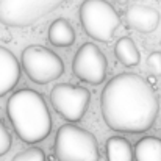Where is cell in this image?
Returning <instances> with one entry per match:
<instances>
[{"mask_svg": "<svg viewBox=\"0 0 161 161\" xmlns=\"http://www.w3.org/2000/svg\"><path fill=\"white\" fill-rule=\"evenodd\" d=\"M114 55L119 59V63L124 64L125 67H135L139 64V59H141V53H139L135 41L128 36L117 39V42L114 46Z\"/></svg>", "mask_w": 161, "mask_h": 161, "instance_id": "13", "label": "cell"}, {"mask_svg": "<svg viewBox=\"0 0 161 161\" xmlns=\"http://www.w3.org/2000/svg\"><path fill=\"white\" fill-rule=\"evenodd\" d=\"M53 147L58 161H99L100 157L96 136L75 124L58 128Z\"/></svg>", "mask_w": 161, "mask_h": 161, "instance_id": "3", "label": "cell"}, {"mask_svg": "<svg viewBox=\"0 0 161 161\" xmlns=\"http://www.w3.org/2000/svg\"><path fill=\"white\" fill-rule=\"evenodd\" d=\"M107 56L92 42H85L72 59L74 74L85 83L100 85L107 77Z\"/></svg>", "mask_w": 161, "mask_h": 161, "instance_id": "8", "label": "cell"}, {"mask_svg": "<svg viewBox=\"0 0 161 161\" xmlns=\"http://www.w3.org/2000/svg\"><path fill=\"white\" fill-rule=\"evenodd\" d=\"M22 67L28 78L38 85H47L59 78L64 72L63 59L44 46H28L22 50Z\"/></svg>", "mask_w": 161, "mask_h": 161, "instance_id": "6", "label": "cell"}, {"mask_svg": "<svg viewBox=\"0 0 161 161\" xmlns=\"http://www.w3.org/2000/svg\"><path fill=\"white\" fill-rule=\"evenodd\" d=\"M136 161H161V139L155 136H144L135 144Z\"/></svg>", "mask_w": 161, "mask_h": 161, "instance_id": "14", "label": "cell"}, {"mask_svg": "<svg viewBox=\"0 0 161 161\" xmlns=\"http://www.w3.org/2000/svg\"><path fill=\"white\" fill-rule=\"evenodd\" d=\"M9 122L19 139L27 144L44 141L52 130V117L46 100L35 89H19L6 103Z\"/></svg>", "mask_w": 161, "mask_h": 161, "instance_id": "2", "label": "cell"}, {"mask_svg": "<svg viewBox=\"0 0 161 161\" xmlns=\"http://www.w3.org/2000/svg\"><path fill=\"white\" fill-rule=\"evenodd\" d=\"M49 41L55 47H70L75 42V30L69 20L59 17L49 27Z\"/></svg>", "mask_w": 161, "mask_h": 161, "instance_id": "11", "label": "cell"}, {"mask_svg": "<svg viewBox=\"0 0 161 161\" xmlns=\"http://www.w3.org/2000/svg\"><path fill=\"white\" fill-rule=\"evenodd\" d=\"M127 24L141 33H152L160 24V13L147 5H131L125 11Z\"/></svg>", "mask_w": 161, "mask_h": 161, "instance_id": "9", "label": "cell"}, {"mask_svg": "<svg viewBox=\"0 0 161 161\" xmlns=\"http://www.w3.org/2000/svg\"><path fill=\"white\" fill-rule=\"evenodd\" d=\"M116 2H117V3H119V5H125V3H127V2H128V0H116Z\"/></svg>", "mask_w": 161, "mask_h": 161, "instance_id": "18", "label": "cell"}, {"mask_svg": "<svg viewBox=\"0 0 161 161\" xmlns=\"http://www.w3.org/2000/svg\"><path fill=\"white\" fill-rule=\"evenodd\" d=\"M11 161H46V153L39 147H28L14 155Z\"/></svg>", "mask_w": 161, "mask_h": 161, "instance_id": "15", "label": "cell"}, {"mask_svg": "<svg viewBox=\"0 0 161 161\" xmlns=\"http://www.w3.org/2000/svg\"><path fill=\"white\" fill-rule=\"evenodd\" d=\"M11 144H13L11 135H9L8 128L5 127V124L0 119V157L8 153V150L11 149Z\"/></svg>", "mask_w": 161, "mask_h": 161, "instance_id": "16", "label": "cell"}, {"mask_svg": "<svg viewBox=\"0 0 161 161\" xmlns=\"http://www.w3.org/2000/svg\"><path fill=\"white\" fill-rule=\"evenodd\" d=\"M78 14L85 33L99 42H109L120 25L119 13L107 0H85Z\"/></svg>", "mask_w": 161, "mask_h": 161, "instance_id": "4", "label": "cell"}, {"mask_svg": "<svg viewBox=\"0 0 161 161\" xmlns=\"http://www.w3.org/2000/svg\"><path fill=\"white\" fill-rule=\"evenodd\" d=\"M50 102L63 119L67 122H78L89 107L91 94L83 86L59 83L50 91Z\"/></svg>", "mask_w": 161, "mask_h": 161, "instance_id": "7", "label": "cell"}, {"mask_svg": "<svg viewBox=\"0 0 161 161\" xmlns=\"http://www.w3.org/2000/svg\"><path fill=\"white\" fill-rule=\"evenodd\" d=\"M102 117L119 133H144L153 127L160 102L149 80L136 74L113 77L100 94Z\"/></svg>", "mask_w": 161, "mask_h": 161, "instance_id": "1", "label": "cell"}, {"mask_svg": "<svg viewBox=\"0 0 161 161\" xmlns=\"http://www.w3.org/2000/svg\"><path fill=\"white\" fill-rule=\"evenodd\" d=\"M20 78V64L9 49L0 46V97L14 89Z\"/></svg>", "mask_w": 161, "mask_h": 161, "instance_id": "10", "label": "cell"}, {"mask_svg": "<svg viewBox=\"0 0 161 161\" xmlns=\"http://www.w3.org/2000/svg\"><path fill=\"white\" fill-rule=\"evenodd\" d=\"M66 0H0V22L8 27H28L46 17Z\"/></svg>", "mask_w": 161, "mask_h": 161, "instance_id": "5", "label": "cell"}, {"mask_svg": "<svg viewBox=\"0 0 161 161\" xmlns=\"http://www.w3.org/2000/svg\"><path fill=\"white\" fill-rule=\"evenodd\" d=\"M147 69L152 75H161V52H152L147 56Z\"/></svg>", "mask_w": 161, "mask_h": 161, "instance_id": "17", "label": "cell"}, {"mask_svg": "<svg viewBox=\"0 0 161 161\" xmlns=\"http://www.w3.org/2000/svg\"><path fill=\"white\" fill-rule=\"evenodd\" d=\"M135 147L122 136H111L107 141V161H133Z\"/></svg>", "mask_w": 161, "mask_h": 161, "instance_id": "12", "label": "cell"}]
</instances>
